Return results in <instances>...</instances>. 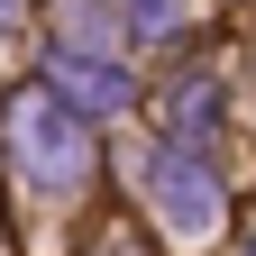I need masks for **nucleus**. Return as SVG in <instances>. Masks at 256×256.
<instances>
[{
	"instance_id": "f257e3e1",
	"label": "nucleus",
	"mask_w": 256,
	"mask_h": 256,
	"mask_svg": "<svg viewBox=\"0 0 256 256\" xmlns=\"http://www.w3.org/2000/svg\"><path fill=\"white\" fill-rule=\"evenodd\" d=\"M10 156H18V174L37 183V192H74L92 174V128L64 110L46 82H28L18 101H10Z\"/></svg>"
},
{
	"instance_id": "f03ea898",
	"label": "nucleus",
	"mask_w": 256,
	"mask_h": 256,
	"mask_svg": "<svg viewBox=\"0 0 256 256\" xmlns=\"http://www.w3.org/2000/svg\"><path fill=\"white\" fill-rule=\"evenodd\" d=\"M146 192H156V210L174 220L183 238H210L220 229V174L202 165V156H183V146H156V165H146Z\"/></svg>"
},
{
	"instance_id": "7ed1b4c3",
	"label": "nucleus",
	"mask_w": 256,
	"mask_h": 256,
	"mask_svg": "<svg viewBox=\"0 0 256 256\" xmlns=\"http://www.w3.org/2000/svg\"><path fill=\"white\" fill-rule=\"evenodd\" d=\"M37 82H46V92H55L74 119H82V110H119V101H128V74H119L110 55H64V46H55Z\"/></svg>"
},
{
	"instance_id": "20e7f679",
	"label": "nucleus",
	"mask_w": 256,
	"mask_h": 256,
	"mask_svg": "<svg viewBox=\"0 0 256 256\" xmlns=\"http://www.w3.org/2000/svg\"><path fill=\"white\" fill-rule=\"evenodd\" d=\"M210 119H220V74H174L165 128H174V138H210Z\"/></svg>"
},
{
	"instance_id": "39448f33",
	"label": "nucleus",
	"mask_w": 256,
	"mask_h": 256,
	"mask_svg": "<svg viewBox=\"0 0 256 256\" xmlns=\"http://www.w3.org/2000/svg\"><path fill=\"white\" fill-rule=\"evenodd\" d=\"M128 10V28H138V37H165V28L183 18V0H119Z\"/></svg>"
},
{
	"instance_id": "423d86ee",
	"label": "nucleus",
	"mask_w": 256,
	"mask_h": 256,
	"mask_svg": "<svg viewBox=\"0 0 256 256\" xmlns=\"http://www.w3.org/2000/svg\"><path fill=\"white\" fill-rule=\"evenodd\" d=\"M18 10H28V0H0V18H18Z\"/></svg>"
},
{
	"instance_id": "0eeeda50",
	"label": "nucleus",
	"mask_w": 256,
	"mask_h": 256,
	"mask_svg": "<svg viewBox=\"0 0 256 256\" xmlns=\"http://www.w3.org/2000/svg\"><path fill=\"white\" fill-rule=\"evenodd\" d=\"M247 256H256V238H247Z\"/></svg>"
}]
</instances>
